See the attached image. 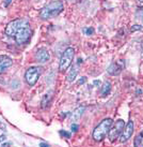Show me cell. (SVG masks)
Segmentation results:
<instances>
[{
  "label": "cell",
  "mask_w": 143,
  "mask_h": 147,
  "mask_svg": "<svg viewBox=\"0 0 143 147\" xmlns=\"http://www.w3.org/2000/svg\"><path fill=\"white\" fill-rule=\"evenodd\" d=\"M64 9V3L61 0H55L51 1L49 4L42 9L40 11V17L42 20H49L51 17H55L59 15Z\"/></svg>",
  "instance_id": "cell-1"
},
{
  "label": "cell",
  "mask_w": 143,
  "mask_h": 147,
  "mask_svg": "<svg viewBox=\"0 0 143 147\" xmlns=\"http://www.w3.org/2000/svg\"><path fill=\"white\" fill-rule=\"evenodd\" d=\"M113 123V120L111 118H105L102 119L100 123L94 128L93 133H92V138L96 142H100L106 138V135L109 132L111 125Z\"/></svg>",
  "instance_id": "cell-2"
},
{
  "label": "cell",
  "mask_w": 143,
  "mask_h": 147,
  "mask_svg": "<svg viewBox=\"0 0 143 147\" xmlns=\"http://www.w3.org/2000/svg\"><path fill=\"white\" fill-rule=\"evenodd\" d=\"M74 56H75V49L73 47L65 49V51L62 54L60 62H59V71L60 72H64L70 68L74 59Z\"/></svg>",
  "instance_id": "cell-3"
},
{
  "label": "cell",
  "mask_w": 143,
  "mask_h": 147,
  "mask_svg": "<svg viewBox=\"0 0 143 147\" xmlns=\"http://www.w3.org/2000/svg\"><path fill=\"white\" fill-rule=\"evenodd\" d=\"M26 26H29L28 21L26 20H23V18H16V20H13L12 22H10L7 27L4 29V32L8 37H14L16 32L23 27H26Z\"/></svg>",
  "instance_id": "cell-4"
},
{
  "label": "cell",
  "mask_w": 143,
  "mask_h": 147,
  "mask_svg": "<svg viewBox=\"0 0 143 147\" xmlns=\"http://www.w3.org/2000/svg\"><path fill=\"white\" fill-rule=\"evenodd\" d=\"M42 75L41 67H30L25 72V81L29 86H34Z\"/></svg>",
  "instance_id": "cell-5"
},
{
  "label": "cell",
  "mask_w": 143,
  "mask_h": 147,
  "mask_svg": "<svg viewBox=\"0 0 143 147\" xmlns=\"http://www.w3.org/2000/svg\"><path fill=\"white\" fill-rule=\"evenodd\" d=\"M124 127H125V121L123 119H118L113 126L111 125L109 132H108V138H109L110 142H114L118 138H120V135L122 133Z\"/></svg>",
  "instance_id": "cell-6"
},
{
  "label": "cell",
  "mask_w": 143,
  "mask_h": 147,
  "mask_svg": "<svg viewBox=\"0 0 143 147\" xmlns=\"http://www.w3.org/2000/svg\"><path fill=\"white\" fill-rule=\"evenodd\" d=\"M31 36H32V30L29 26H26V27H23L17 31L16 34L14 36V39H15V42L17 44L21 45L27 43L30 40Z\"/></svg>",
  "instance_id": "cell-7"
},
{
  "label": "cell",
  "mask_w": 143,
  "mask_h": 147,
  "mask_svg": "<svg viewBox=\"0 0 143 147\" xmlns=\"http://www.w3.org/2000/svg\"><path fill=\"white\" fill-rule=\"evenodd\" d=\"M134 130H135V125L132 120H129L128 123L125 125L124 129H123L122 133L120 135V142L121 143H126L128 140L131 138V135L134 134Z\"/></svg>",
  "instance_id": "cell-8"
},
{
  "label": "cell",
  "mask_w": 143,
  "mask_h": 147,
  "mask_svg": "<svg viewBox=\"0 0 143 147\" xmlns=\"http://www.w3.org/2000/svg\"><path fill=\"white\" fill-rule=\"evenodd\" d=\"M50 60V54L45 47L39 49L35 54V61L39 63H46Z\"/></svg>",
  "instance_id": "cell-9"
},
{
  "label": "cell",
  "mask_w": 143,
  "mask_h": 147,
  "mask_svg": "<svg viewBox=\"0 0 143 147\" xmlns=\"http://www.w3.org/2000/svg\"><path fill=\"white\" fill-rule=\"evenodd\" d=\"M123 68H124V60H119V61L112 62L108 67L107 72L110 74V75H119L122 72Z\"/></svg>",
  "instance_id": "cell-10"
},
{
  "label": "cell",
  "mask_w": 143,
  "mask_h": 147,
  "mask_svg": "<svg viewBox=\"0 0 143 147\" xmlns=\"http://www.w3.org/2000/svg\"><path fill=\"white\" fill-rule=\"evenodd\" d=\"M13 65L12 58L8 55H0V74L4 73Z\"/></svg>",
  "instance_id": "cell-11"
},
{
  "label": "cell",
  "mask_w": 143,
  "mask_h": 147,
  "mask_svg": "<svg viewBox=\"0 0 143 147\" xmlns=\"http://www.w3.org/2000/svg\"><path fill=\"white\" fill-rule=\"evenodd\" d=\"M53 90L47 91V92L44 94V97H43V99H42V101H41L42 109H44V110L47 109V107L50 105L51 101H53Z\"/></svg>",
  "instance_id": "cell-12"
},
{
  "label": "cell",
  "mask_w": 143,
  "mask_h": 147,
  "mask_svg": "<svg viewBox=\"0 0 143 147\" xmlns=\"http://www.w3.org/2000/svg\"><path fill=\"white\" fill-rule=\"evenodd\" d=\"M83 112H84V107H83V106H79V107H77L74 112H72L71 120H72L73 123H76L78 119H80V117H81L82 114H83Z\"/></svg>",
  "instance_id": "cell-13"
},
{
  "label": "cell",
  "mask_w": 143,
  "mask_h": 147,
  "mask_svg": "<svg viewBox=\"0 0 143 147\" xmlns=\"http://www.w3.org/2000/svg\"><path fill=\"white\" fill-rule=\"evenodd\" d=\"M111 91V83L110 82H105L104 85L102 86V89H100V96L102 97H106L108 94H110Z\"/></svg>",
  "instance_id": "cell-14"
},
{
  "label": "cell",
  "mask_w": 143,
  "mask_h": 147,
  "mask_svg": "<svg viewBox=\"0 0 143 147\" xmlns=\"http://www.w3.org/2000/svg\"><path fill=\"white\" fill-rule=\"evenodd\" d=\"M78 75V68L77 67H73L72 69H71V71L69 72V74H67V76H66V80H67V82H74L75 81V78H77Z\"/></svg>",
  "instance_id": "cell-15"
},
{
  "label": "cell",
  "mask_w": 143,
  "mask_h": 147,
  "mask_svg": "<svg viewBox=\"0 0 143 147\" xmlns=\"http://www.w3.org/2000/svg\"><path fill=\"white\" fill-rule=\"evenodd\" d=\"M134 145L137 147H143V130L140 132L139 134L136 136L135 142H134Z\"/></svg>",
  "instance_id": "cell-16"
},
{
  "label": "cell",
  "mask_w": 143,
  "mask_h": 147,
  "mask_svg": "<svg viewBox=\"0 0 143 147\" xmlns=\"http://www.w3.org/2000/svg\"><path fill=\"white\" fill-rule=\"evenodd\" d=\"M136 17H137V20H140L141 22H143V7H140V8L137 9Z\"/></svg>",
  "instance_id": "cell-17"
},
{
  "label": "cell",
  "mask_w": 143,
  "mask_h": 147,
  "mask_svg": "<svg viewBox=\"0 0 143 147\" xmlns=\"http://www.w3.org/2000/svg\"><path fill=\"white\" fill-rule=\"evenodd\" d=\"M83 31H84V33H86V36H91V34L94 33V29L93 28H84L83 29Z\"/></svg>",
  "instance_id": "cell-18"
},
{
  "label": "cell",
  "mask_w": 143,
  "mask_h": 147,
  "mask_svg": "<svg viewBox=\"0 0 143 147\" xmlns=\"http://www.w3.org/2000/svg\"><path fill=\"white\" fill-rule=\"evenodd\" d=\"M59 133H60V135H62V136H64V138H66V139H69V138H71V133H70V132H66V131H64V130L59 131Z\"/></svg>",
  "instance_id": "cell-19"
},
{
  "label": "cell",
  "mask_w": 143,
  "mask_h": 147,
  "mask_svg": "<svg viewBox=\"0 0 143 147\" xmlns=\"http://www.w3.org/2000/svg\"><path fill=\"white\" fill-rule=\"evenodd\" d=\"M71 129H72V131H73V132H77L78 125H77V123H72V127H71Z\"/></svg>",
  "instance_id": "cell-20"
},
{
  "label": "cell",
  "mask_w": 143,
  "mask_h": 147,
  "mask_svg": "<svg viewBox=\"0 0 143 147\" xmlns=\"http://www.w3.org/2000/svg\"><path fill=\"white\" fill-rule=\"evenodd\" d=\"M86 82V76H83V78H81L79 81H78V85H82V84H84Z\"/></svg>",
  "instance_id": "cell-21"
},
{
  "label": "cell",
  "mask_w": 143,
  "mask_h": 147,
  "mask_svg": "<svg viewBox=\"0 0 143 147\" xmlns=\"http://www.w3.org/2000/svg\"><path fill=\"white\" fill-rule=\"evenodd\" d=\"M0 129L3 131H7V125H5L4 123H2L1 120H0Z\"/></svg>",
  "instance_id": "cell-22"
},
{
  "label": "cell",
  "mask_w": 143,
  "mask_h": 147,
  "mask_svg": "<svg viewBox=\"0 0 143 147\" xmlns=\"http://www.w3.org/2000/svg\"><path fill=\"white\" fill-rule=\"evenodd\" d=\"M137 29H142V27L139 26V25H135V27L131 28V31H135V30H137Z\"/></svg>",
  "instance_id": "cell-23"
},
{
  "label": "cell",
  "mask_w": 143,
  "mask_h": 147,
  "mask_svg": "<svg viewBox=\"0 0 143 147\" xmlns=\"http://www.w3.org/2000/svg\"><path fill=\"white\" fill-rule=\"evenodd\" d=\"M5 140H7V136H5V134L0 135V143H1V142H4Z\"/></svg>",
  "instance_id": "cell-24"
},
{
  "label": "cell",
  "mask_w": 143,
  "mask_h": 147,
  "mask_svg": "<svg viewBox=\"0 0 143 147\" xmlns=\"http://www.w3.org/2000/svg\"><path fill=\"white\" fill-rule=\"evenodd\" d=\"M11 2H12V0H5V1H4V7H8Z\"/></svg>",
  "instance_id": "cell-25"
},
{
  "label": "cell",
  "mask_w": 143,
  "mask_h": 147,
  "mask_svg": "<svg viewBox=\"0 0 143 147\" xmlns=\"http://www.w3.org/2000/svg\"><path fill=\"white\" fill-rule=\"evenodd\" d=\"M40 146H42V147H47V146H49V145L47 143H40Z\"/></svg>",
  "instance_id": "cell-26"
},
{
  "label": "cell",
  "mask_w": 143,
  "mask_h": 147,
  "mask_svg": "<svg viewBox=\"0 0 143 147\" xmlns=\"http://www.w3.org/2000/svg\"><path fill=\"white\" fill-rule=\"evenodd\" d=\"M12 143H2V146H11Z\"/></svg>",
  "instance_id": "cell-27"
},
{
  "label": "cell",
  "mask_w": 143,
  "mask_h": 147,
  "mask_svg": "<svg viewBox=\"0 0 143 147\" xmlns=\"http://www.w3.org/2000/svg\"><path fill=\"white\" fill-rule=\"evenodd\" d=\"M100 84V81H94V85H99Z\"/></svg>",
  "instance_id": "cell-28"
},
{
  "label": "cell",
  "mask_w": 143,
  "mask_h": 147,
  "mask_svg": "<svg viewBox=\"0 0 143 147\" xmlns=\"http://www.w3.org/2000/svg\"><path fill=\"white\" fill-rule=\"evenodd\" d=\"M139 1H143V0H139Z\"/></svg>",
  "instance_id": "cell-29"
},
{
  "label": "cell",
  "mask_w": 143,
  "mask_h": 147,
  "mask_svg": "<svg viewBox=\"0 0 143 147\" xmlns=\"http://www.w3.org/2000/svg\"><path fill=\"white\" fill-rule=\"evenodd\" d=\"M69 1H71V0H69Z\"/></svg>",
  "instance_id": "cell-30"
}]
</instances>
